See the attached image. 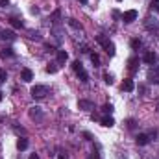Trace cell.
Wrapping results in <instances>:
<instances>
[{"instance_id":"cell-31","label":"cell","mask_w":159,"mask_h":159,"mask_svg":"<svg viewBox=\"0 0 159 159\" xmlns=\"http://www.w3.org/2000/svg\"><path fill=\"white\" fill-rule=\"evenodd\" d=\"M80 2H81V4H87V0H80Z\"/></svg>"},{"instance_id":"cell-10","label":"cell","mask_w":159,"mask_h":159,"mask_svg":"<svg viewBox=\"0 0 159 159\" xmlns=\"http://www.w3.org/2000/svg\"><path fill=\"white\" fill-rule=\"evenodd\" d=\"M78 106L81 107V109H85V111H91V109L94 107V104H93V102H89V100H80Z\"/></svg>"},{"instance_id":"cell-29","label":"cell","mask_w":159,"mask_h":159,"mask_svg":"<svg viewBox=\"0 0 159 159\" xmlns=\"http://www.w3.org/2000/svg\"><path fill=\"white\" fill-rule=\"evenodd\" d=\"M30 159H39V156H37V154H32V156H30Z\"/></svg>"},{"instance_id":"cell-16","label":"cell","mask_w":159,"mask_h":159,"mask_svg":"<svg viewBox=\"0 0 159 159\" xmlns=\"http://www.w3.org/2000/svg\"><path fill=\"white\" fill-rule=\"evenodd\" d=\"M30 117H32V119L41 117V107H32V109H30Z\"/></svg>"},{"instance_id":"cell-7","label":"cell","mask_w":159,"mask_h":159,"mask_svg":"<svg viewBox=\"0 0 159 159\" xmlns=\"http://www.w3.org/2000/svg\"><path fill=\"white\" fill-rule=\"evenodd\" d=\"M135 141H137V144H139V146H144V144H148L150 135H146V133H139V135L135 137Z\"/></svg>"},{"instance_id":"cell-34","label":"cell","mask_w":159,"mask_h":159,"mask_svg":"<svg viewBox=\"0 0 159 159\" xmlns=\"http://www.w3.org/2000/svg\"><path fill=\"white\" fill-rule=\"evenodd\" d=\"M117 2H120V0H117Z\"/></svg>"},{"instance_id":"cell-12","label":"cell","mask_w":159,"mask_h":159,"mask_svg":"<svg viewBox=\"0 0 159 159\" xmlns=\"http://www.w3.org/2000/svg\"><path fill=\"white\" fill-rule=\"evenodd\" d=\"M17 148H19L20 152L26 150V148H28V139H26V137H20V139L17 141Z\"/></svg>"},{"instance_id":"cell-13","label":"cell","mask_w":159,"mask_h":159,"mask_svg":"<svg viewBox=\"0 0 159 159\" xmlns=\"http://www.w3.org/2000/svg\"><path fill=\"white\" fill-rule=\"evenodd\" d=\"M67 59H69V54H67L65 50H59V52H57V63H65Z\"/></svg>"},{"instance_id":"cell-11","label":"cell","mask_w":159,"mask_h":159,"mask_svg":"<svg viewBox=\"0 0 159 159\" xmlns=\"http://www.w3.org/2000/svg\"><path fill=\"white\" fill-rule=\"evenodd\" d=\"M0 37L4 41H13L15 39V34H13L11 30H4V32H0Z\"/></svg>"},{"instance_id":"cell-22","label":"cell","mask_w":159,"mask_h":159,"mask_svg":"<svg viewBox=\"0 0 159 159\" xmlns=\"http://www.w3.org/2000/svg\"><path fill=\"white\" fill-rule=\"evenodd\" d=\"M102 109H104V113H109V115L113 113V106H111V104H106V106H104Z\"/></svg>"},{"instance_id":"cell-30","label":"cell","mask_w":159,"mask_h":159,"mask_svg":"<svg viewBox=\"0 0 159 159\" xmlns=\"http://www.w3.org/2000/svg\"><path fill=\"white\" fill-rule=\"evenodd\" d=\"M57 159H67V157H65V156H59V157H57Z\"/></svg>"},{"instance_id":"cell-15","label":"cell","mask_w":159,"mask_h":159,"mask_svg":"<svg viewBox=\"0 0 159 159\" xmlns=\"http://www.w3.org/2000/svg\"><path fill=\"white\" fill-rule=\"evenodd\" d=\"M115 124V120L111 119V117H106V119H102V126H106V128H111Z\"/></svg>"},{"instance_id":"cell-25","label":"cell","mask_w":159,"mask_h":159,"mask_svg":"<svg viewBox=\"0 0 159 159\" xmlns=\"http://www.w3.org/2000/svg\"><path fill=\"white\" fill-rule=\"evenodd\" d=\"M6 78H7L6 70H0V81H6Z\"/></svg>"},{"instance_id":"cell-27","label":"cell","mask_w":159,"mask_h":159,"mask_svg":"<svg viewBox=\"0 0 159 159\" xmlns=\"http://www.w3.org/2000/svg\"><path fill=\"white\" fill-rule=\"evenodd\" d=\"M7 6V0H0V7H6Z\"/></svg>"},{"instance_id":"cell-6","label":"cell","mask_w":159,"mask_h":159,"mask_svg":"<svg viewBox=\"0 0 159 159\" xmlns=\"http://www.w3.org/2000/svg\"><path fill=\"white\" fill-rule=\"evenodd\" d=\"M143 61H144V63H148V65H154V63L157 61V56H156L154 52H146V54H144V57H143Z\"/></svg>"},{"instance_id":"cell-20","label":"cell","mask_w":159,"mask_h":159,"mask_svg":"<svg viewBox=\"0 0 159 159\" xmlns=\"http://www.w3.org/2000/svg\"><path fill=\"white\" fill-rule=\"evenodd\" d=\"M141 44H143V43H141V39H133V41H131V48H133V50L141 48Z\"/></svg>"},{"instance_id":"cell-28","label":"cell","mask_w":159,"mask_h":159,"mask_svg":"<svg viewBox=\"0 0 159 159\" xmlns=\"http://www.w3.org/2000/svg\"><path fill=\"white\" fill-rule=\"evenodd\" d=\"M93 159H100V154L98 152H93Z\"/></svg>"},{"instance_id":"cell-9","label":"cell","mask_w":159,"mask_h":159,"mask_svg":"<svg viewBox=\"0 0 159 159\" xmlns=\"http://www.w3.org/2000/svg\"><path fill=\"white\" fill-rule=\"evenodd\" d=\"M20 80H22V81H26V83H28V81H32V80H34V72H32L30 69H24V70L20 72Z\"/></svg>"},{"instance_id":"cell-33","label":"cell","mask_w":159,"mask_h":159,"mask_svg":"<svg viewBox=\"0 0 159 159\" xmlns=\"http://www.w3.org/2000/svg\"><path fill=\"white\" fill-rule=\"evenodd\" d=\"M157 109H159V102H157Z\"/></svg>"},{"instance_id":"cell-14","label":"cell","mask_w":159,"mask_h":159,"mask_svg":"<svg viewBox=\"0 0 159 159\" xmlns=\"http://www.w3.org/2000/svg\"><path fill=\"white\" fill-rule=\"evenodd\" d=\"M9 22H11V26H13V28H22V20H20V19H17V17H11V19H9Z\"/></svg>"},{"instance_id":"cell-1","label":"cell","mask_w":159,"mask_h":159,"mask_svg":"<svg viewBox=\"0 0 159 159\" xmlns=\"http://www.w3.org/2000/svg\"><path fill=\"white\" fill-rule=\"evenodd\" d=\"M96 41L106 48V52H107L109 56H115V44L107 39V37H104V35H96Z\"/></svg>"},{"instance_id":"cell-21","label":"cell","mask_w":159,"mask_h":159,"mask_svg":"<svg viewBox=\"0 0 159 159\" xmlns=\"http://www.w3.org/2000/svg\"><path fill=\"white\" fill-rule=\"evenodd\" d=\"M128 63H129V70H135V69H137V67H135V65H137V59H135V57H131Z\"/></svg>"},{"instance_id":"cell-4","label":"cell","mask_w":159,"mask_h":159,"mask_svg":"<svg viewBox=\"0 0 159 159\" xmlns=\"http://www.w3.org/2000/svg\"><path fill=\"white\" fill-rule=\"evenodd\" d=\"M135 19H137V11H135V9H129V11H126V13L122 15V20H124V22H128V24H129V22H133Z\"/></svg>"},{"instance_id":"cell-8","label":"cell","mask_w":159,"mask_h":159,"mask_svg":"<svg viewBox=\"0 0 159 159\" xmlns=\"http://www.w3.org/2000/svg\"><path fill=\"white\" fill-rule=\"evenodd\" d=\"M135 89V83H133V80H124V83H122V91H126V93H131Z\"/></svg>"},{"instance_id":"cell-19","label":"cell","mask_w":159,"mask_h":159,"mask_svg":"<svg viewBox=\"0 0 159 159\" xmlns=\"http://www.w3.org/2000/svg\"><path fill=\"white\" fill-rule=\"evenodd\" d=\"M46 72H48V74H56V72H57V65H48V67H46Z\"/></svg>"},{"instance_id":"cell-24","label":"cell","mask_w":159,"mask_h":159,"mask_svg":"<svg viewBox=\"0 0 159 159\" xmlns=\"http://www.w3.org/2000/svg\"><path fill=\"white\" fill-rule=\"evenodd\" d=\"M150 7H152V9H156V11H159V0H152Z\"/></svg>"},{"instance_id":"cell-18","label":"cell","mask_w":159,"mask_h":159,"mask_svg":"<svg viewBox=\"0 0 159 159\" xmlns=\"http://www.w3.org/2000/svg\"><path fill=\"white\" fill-rule=\"evenodd\" d=\"M91 61L94 63V67H98V65H100V57H98V54H91Z\"/></svg>"},{"instance_id":"cell-2","label":"cell","mask_w":159,"mask_h":159,"mask_svg":"<svg viewBox=\"0 0 159 159\" xmlns=\"http://www.w3.org/2000/svg\"><path fill=\"white\" fill-rule=\"evenodd\" d=\"M72 69L76 70V74H78V78L85 83V81H89V74H87V70L83 69V65H81V61H74L72 63Z\"/></svg>"},{"instance_id":"cell-17","label":"cell","mask_w":159,"mask_h":159,"mask_svg":"<svg viewBox=\"0 0 159 159\" xmlns=\"http://www.w3.org/2000/svg\"><path fill=\"white\" fill-rule=\"evenodd\" d=\"M0 56H2V57H11V56H13V50H11V48H4V50L0 52Z\"/></svg>"},{"instance_id":"cell-5","label":"cell","mask_w":159,"mask_h":159,"mask_svg":"<svg viewBox=\"0 0 159 159\" xmlns=\"http://www.w3.org/2000/svg\"><path fill=\"white\" fill-rule=\"evenodd\" d=\"M148 80H150L152 83H159V65L157 67H154V69H150V72H148Z\"/></svg>"},{"instance_id":"cell-3","label":"cell","mask_w":159,"mask_h":159,"mask_svg":"<svg viewBox=\"0 0 159 159\" xmlns=\"http://www.w3.org/2000/svg\"><path fill=\"white\" fill-rule=\"evenodd\" d=\"M30 93H32V96H34V98H37V100H39V98H44V96L48 94V87H46V85H34Z\"/></svg>"},{"instance_id":"cell-23","label":"cell","mask_w":159,"mask_h":159,"mask_svg":"<svg viewBox=\"0 0 159 159\" xmlns=\"http://www.w3.org/2000/svg\"><path fill=\"white\" fill-rule=\"evenodd\" d=\"M104 81H106V83H109V85H111V83H113V76H111V74H107V72H106V74H104Z\"/></svg>"},{"instance_id":"cell-26","label":"cell","mask_w":159,"mask_h":159,"mask_svg":"<svg viewBox=\"0 0 159 159\" xmlns=\"http://www.w3.org/2000/svg\"><path fill=\"white\" fill-rule=\"evenodd\" d=\"M128 128H129V129L135 128V120H128Z\"/></svg>"},{"instance_id":"cell-32","label":"cell","mask_w":159,"mask_h":159,"mask_svg":"<svg viewBox=\"0 0 159 159\" xmlns=\"http://www.w3.org/2000/svg\"><path fill=\"white\" fill-rule=\"evenodd\" d=\"M0 100H2V93H0Z\"/></svg>"}]
</instances>
